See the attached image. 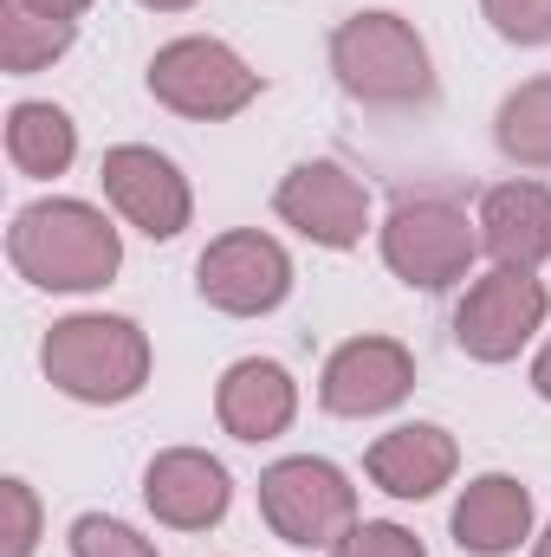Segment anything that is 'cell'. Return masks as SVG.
I'll return each mask as SVG.
<instances>
[{
  "instance_id": "6da1fadb",
  "label": "cell",
  "mask_w": 551,
  "mask_h": 557,
  "mask_svg": "<svg viewBox=\"0 0 551 557\" xmlns=\"http://www.w3.org/2000/svg\"><path fill=\"white\" fill-rule=\"evenodd\" d=\"M7 260L39 292H105L124 267V234L111 227L105 208L72 201V195H46V201H26L13 214Z\"/></svg>"
},
{
  "instance_id": "7a4b0ae2",
  "label": "cell",
  "mask_w": 551,
  "mask_h": 557,
  "mask_svg": "<svg viewBox=\"0 0 551 557\" xmlns=\"http://www.w3.org/2000/svg\"><path fill=\"white\" fill-rule=\"evenodd\" d=\"M39 370L59 396L85 403V409H118V403H137L143 383H149V337H143L137 318L72 311L46 331Z\"/></svg>"
},
{
  "instance_id": "3957f363",
  "label": "cell",
  "mask_w": 551,
  "mask_h": 557,
  "mask_svg": "<svg viewBox=\"0 0 551 557\" xmlns=\"http://www.w3.org/2000/svg\"><path fill=\"white\" fill-rule=\"evenodd\" d=\"M331 72L344 85V98L357 104H377V111H409L434 98V65H428V46L403 13H351L338 20L331 33Z\"/></svg>"
},
{
  "instance_id": "277c9868",
  "label": "cell",
  "mask_w": 551,
  "mask_h": 557,
  "mask_svg": "<svg viewBox=\"0 0 551 557\" xmlns=\"http://www.w3.org/2000/svg\"><path fill=\"white\" fill-rule=\"evenodd\" d=\"M143 85H149V98L162 111H175L188 124H228L267 91V78L228 39H208V33H182V39L156 46Z\"/></svg>"
},
{
  "instance_id": "5b68a950",
  "label": "cell",
  "mask_w": 551,
  "mask_h": 557,
  "mask_svg": "<svg viewBox=\"0 0 551 557\" xmlns=\"http://www.w3.org/2000/svg\"><path fill=\"white\" fill-rule=\"evenodd\" d=\"M260 519L279 545L298 552H331L351 525H357V486L344 480V467L318 460V454H285L260 473Z\"/></svg>"
},
{
  "instance_id": "8992f818",
  "label": "cell",
  "mask_w": 551,
  "mask_h": 557,
  "mask_svg": "<svg viewBox=\"0 0 551 557\" xmlns=\"http://www.w3.org/2000/svg\"><path fill=\"white\" fill-rule=\"evenodd\" d=\"M377 247H383V267L409 292H448L480 260V221H467V208L441 195H421L390 208V221L377 227Z\"/></svg>"
},
{
  "instance_id": "52a82bcc",
  "label": "cell",
  "mask_w": 551,
  "mask_h": 557,
  "mask_svg": "<svg viewBox=\"0 0 551 557\" xmlns=\"http://www.w3.org/2000/svg\"><path fill=\"white\" fill-rule=\"evenodd\" d=\"M551 318V292L539 273H519V267H493L480 273L461 305H454V344L474 357V363H513Z\"/></svg>"
},
{
  "instance_id": "ba28073f",
  "label": "cell",
  "mask_w": 551,
  "mask_h": 557,
  "mask_svg": "<svg viewBox=\"0 0 551 557\" xmlns=\"http://www.w3.org/2000/svg\"><path fill=\"white\" fill-rule=\"evenodd\" d=\"M195 292L221 318H267L292 298V253L260 227L215 234L195 260Z\"/></svg>"
},
{
  "instance_id": "9c48e42d",
  "label": "cell",
  "mask_w": 551,
  "mask_h": 557,
  "mask_svg": "<svg viewBox=\"0 0 551 557\" xmlns=\"http://www.w3.org/2000/svg\"><path fill=\"white\" fill-rule=\"evenodd\" d=\"M273 214L292 234H305L311 247L351 253V247L370 234V188H364L344 162L318 156V162H298V169L273 188Z\"/></svg>"
},
{
  "instance_id": "30bf717a",
  "label": "cell",
  "mask_w": 551,
  "mask_h": 557,
  "mask_svg": "<svg viewBox=\"0 0 551 557\" xmlns=\"http://www.w3.org/2000/svg\"><path fill=\"white\" fill-rule=\"evenodd\" d=\"M415 389V357L409 344L396 337H351L325 357L318 370V409L338 421H370V416H390L403 409Z\"/></svg>"
},
{
  "instance_id": "8fae6325",
  "label": "cell",
  "mask_w": 551,
  "mask_h": 557,
  "mask_svg": "<svg viewBox=\"0 0 551 557\" xmlns=\"http://www.w3.org/2000/svg\"><path fill=\"white\" fill-rule=\"evenodd\" d=\"M98 182H105V201L149 240H175L188 221H195V195H188V175L149 149V143H118L105 149L98 162Z\"/></svg>"
},
{
  "instance_id": "7c38bea8",
  "label": "cell",
  "mask_w": 551,
  "mask_h": 557,
  "mask_svg": "<svg viewBox=\"0 0 551 557\" xmlns=\"http://www.w3.org/2000/svg\"><path fill=\"white\" fill-rule=\"evenodd\" d=\"M143 506L169 532H215L234 506V473L208 447H162L143 467Z\"/></svg>"
},
{
  "instance_id": "4fadbf2b",
  "label": "cell",
  "mask_w": 551,
  "mask_h": 557,
  "mask_svg": "<svg viewBox=\"0 0 551 557\" xmlns=\"http://www.w3.org/2000/svg\"><path fill=\"white\" fill-rule=\"evenodd\" d=\"M480 253L493 267H519V273H539L551 260V188L532 175H513L500 188L480 195Z\"/></svg>"
},
{
  "instance_id": "5bb4252c",
  "label": "cell",
  "mask_w": 551,
  "mask_h": 557,
  "mask_svg": "<svg viewBox=\"0 0 551 557\" xmlns=\"http://www.w3.org/2000/svg\"><path fill=\"white\" fill-rule=\"evenodd\" d=\"M364 473L390 499H434L461 473V447H454V434L441 421H403V428H390V434L370 441Z\"/></svg>"
},
{
  "instance_id": "9a60e30c",
  "label": "cell",
  "mask_w": 551,
  "mask_h": 557,
  "mask_svg": "<svg viewBox=\"0 0 551 557\" xmlns=\"http://www.w3.org/2000/svg\"><path fill=\"white\" fill-rule=\"evenodd\" d=\"M215 421H221L234 441H247V447L279 441V434L298 421V383H292V370L273 363V357H241V363H228L221 383H215Z\"/></svg>"
},
{
  "instance_id": "2e32d148",
  "label": "cell",
  "mask_w": 551,
  "mask_h": 557,
  "mask_svg": "<svg viewBox=\"0 0 551 557\" xmlns=\"http://www.w3.org/2000/svg\"><path fill=\"white\" fill-rule=\"evenodd\" d=\"M448 532L467 557H513L532 539V486L513 473H480L461 486Z\"/></svg>"
},
{
  "instance_id": "e0dca14e",
  "label": "cell",
  "mask_w": 551,
  "mask_h": 557,
  "mask_svg": "<svg viewBox=\"0 0 551 557\" xmlns=\"http://www.w3.org/2000/svg\"><path fill=\"white\" fill-rule=\"evenodd\" d=\"M7 162L20 175H33V182L65 175L78 162V124L59 104H46V98H20L7 111Z\"/></svg>"
},
{
  "instance_id": "ac0fdd59",
  "label": "cell",
  "mask_w": 551,
  "mask_h": 557,
  "mask_svg": "<svg viewBox=\"0 0 551 557\" xmlns=\"http://www.w3.org/2000/svg\"><path fill=\"white\" fill-rule=\"evenodd\" d=\"M72 39H78V20H46V13H33L20 0H0V65L13 78L46 72L52 59L72 52Z\"/></svg>"
},
{
  "instance_id": "d6986e66",
  "label": "cell",
  "mask_w": 551,
  "mask_h": 557,
  "mask_svg": "<svg viewBox=\"0 0 551 557\" xmlns=\"http://www.w3.org/2000/svg\"><path fill=\"white\" fill-rule=\"evenodd\" d=\"M493 143L519 169H551V78H526L519 91H506L493 117Z\"/></svg>"
},
{
  "instance_id": "ffe728a7",
  "label": "cell",
  "mask_w": 551,
  "mask_h": 557,
  "mask_svg": "<svg viewBox=\"0 0 551 557\" xmlns=\"http://www.w3.org/2000/svg\"><path fill=\"white\" fill-rule=\"evenodd\" d=\"M72 557H162V552L143 539L137 525L85 512V519H72Z\"/></svg>"
},
{
  "instance_id": "44dd1931",
  "label": "cell",
  "mask_w": 551,
  "mask_h": 557,
  "mask_svg": "<svg viewBox=\"0 0 551 557\" xmlns=\"http://www.w3.org/2000/svg\"><path fill=\"white\" fill-rule=\"evenodd\" d=\"M331 557H428V545L415 539L409 525H396V519H357L331 545Z\"/></svg>"
},
{
  "instance_id": "7402d4cb",
  "label": "cell",
  "mask_w": 551,
  "mask_h": 557,
  "mask_svg": "<svg viewBox=\"0 0 551 557\" xmlns=\"http://www.w3.org/2000/svg\"><path fill=\"white\" fill-rule=\"evenodd\" d=\"M480 13L506 46H551V0H480Z\"/></svg>"
},
{
  "instance_id": "603a6c76",
  "label": "cell",
  "mask_w": 551,
  "mask_h": 557,
  "mask_svg": "<svg viewBox=\"0 0 551 557\" xmlns=\"http://www.w3.org/2000/svg\"><path fill=\"white\" fill-rule=\"evenodd\" d=\"M0 506H7V545L0 557H33L39 552V493L26 480H0Z\"/></svg>"
},
{
  "instance_id": "cb8c5ba5",
  "label": "cell",
  "mask_w": 551,
  "mask_h": 557,
  "mask_svg": "<svg viewBox=\"0 0 551 557\" xmlns=\"http://www.w3.org/2000/svg\"><path fill=\"white\" fill-rule=\"evenodd\" d=\"M20 7H33V13H46V20H85L91 0H20Z\"/></svg>"
},
{
  "instance_id": "d4e9b609",
  "label": "cell",
  "mask_w": 551,
  "mask_h": 557,
  "mask_svg": "<svg viewBox=\"0 0 551 557\" xmlns=\"http://www.w3.org/2000/svg\"><path fill=\"white\" fill-rule=\"evenodd\" d=\"M532 389H539V396L551 403V337L539 344V357H532Z\"/></svg>"
},
{
  "instance_id": "484cf974",
  "label": "cell",
  "mask_w": 551,
  "mask_h": 557,
  "mask_svg": "<svg viewBox=\"0 0 551 557\" xmlns=\"http://www.w3.org/2000/svg\"><path fill=\"white\" fill-rule=\"evenodd\" d=\"M137 7H149V13H188L195 0H137Z\"/></svg>"
},
{
  "instance_id": "4316f807",
  "label": "cell",
  "mask_w": 551,
  "mask_h": 557,
  "mask_svg": "<svg viewBox=\"0 0 551 557\" xmlns=\"http://www.w3.org/2000/svg\"><path fill=\"white\" fill-rule=\"evenodd\" d=\"M532 557H551V525L539 532V545H532Z\"/></svg>"
}]
</instances>
